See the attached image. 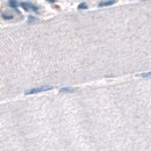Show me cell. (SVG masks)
Here are the masks:
<instances>
[{
  "label": "cell",
  "mask_w": 151,
  "mask_h": 151,
  "mask_svg": "<svg viewBox=\"0 0 151 151\" xmlns=\"http://www.w3.org/2000/svg\"><path fill=\"white\" fill-rule=\"evenodd\" d=\"M20 6L22 7L23 9H26V11H34V12H39V7L35 6L34 4L32 2H20Z\"/></svg>",
  "instance_id": "1"
},
{
  "label": "cell",
  "mask_w": 151,
  "mask_h": 151,
  "mask_svg": "<svg viewBox=\"0 0 151 151\" xmlns=\"http://www.w3.org/2000/svg\"><path fill=\"white\" fill-rule=\"evenodd\" d=\"M51 90V86H41V87H36V88H32L29 91H27L26 94H35V93L44 92V91H49Z\"/></svg>",
  "instance_id": "2"
},
{
  "label": "cell",
  "mask_w": 151,
  "mask_h": 151,
  "mask_svg": "<svg viewBox=\"0 0 151 151\" xmlns=\"http://www.w3.org/2000/svg\"><path fill=\"white\" fill-rule=\"evenodd\" d=\"M115 1H101L99 2V7H105V6H111V5H114Z\"/></svg>",
  "instance_id": "3"
},
{
  "label": "cell",
  "mask_w": 151,
  "mask_h": 151,
  "mask_svg": "<svg viewBox=\"0 0 151 151\" xmlns=\"http://www.w3.org/2000/svg\"><path fill=\"white\" fill-rule=\"evenodd\" d=\"M8 5H9L11 7H14V8H16V7H18V5H20V4L18 2V1H15V0H11V1L8 2Z\"/></svg>",
  "instance_id": "4"
},
{
  "label": "cell",
  "mask_w": 151,
  "mask_h": 151,
  "mask_svg": "<svg viewBox=\"0 0 151 151\" xmlns=\"http://www.w3.org/2000/svg\"><path fill=\"white\" fill-rule=\"evenodd\" d=\"M67 92H74V88L65 87V88H62V90H60V93H67Z\"/></svg>",
  "instance_id": "5"
},
{
  "label": "cell",
  "mask_w": 151,
  "mask_h": 151,
  "mask_svg": "<svg viewBox=\"0 0 151 151\" xmlns=\"http://www.w3.org/2000/svg\"><path fill=\"white\" fill-rule=\"evenodd\" d=\"M2 18L5 20H12L13 19V15H11V14H2Z\"/></svg>",
  "instance_id": "6"
},
{
  "label": "cell",
  "mask_w": 151,
  "mask_h": 151,
  "mask_svg": "<svg viewBox=\"0 0 151 151\" xmlns=\"http://www.w3.org/2000/svg\"><path fill=\"white\" fill-rule=\"evenodd\" d=\"M78 8L79 9H86V8H87V5H86L85 2H81V4L78 6Z\"/></svg>",
  "instance_id": "7"
},
{
  "label": "cell",
  "mask_w": 151,
  "mask_h": 151,
  "mask_svg": "<svg viewBox=\"0 0 151 151\" xmlns=\"http://www.w3.org/2000/svg\"><path fill=\"white\" fill-rule=\"evenodd\" d=\"M141 77H143V78H149L151 77V72H146V73H142V74H139Z\"/></svg>",
  "instance_id": "8"
},
{
  "label": "cell",
  "mask_w": 151,
  "mask_h": 151,
  "mask_svg": "<svg viewBox=\"0 0 151 151\" xmlns=\"http://www.w3.org/2000/svg\"><path fill=\"white\" fill-rule=\"evenodd\" d=\"M33 21H36V19L33 18V16H30V18H29V22H33Z\"/></svg>",
  "instance_id": "9"
}]
</instances>
